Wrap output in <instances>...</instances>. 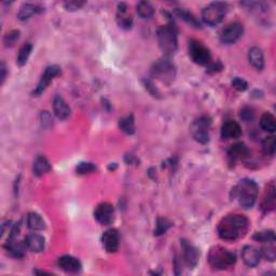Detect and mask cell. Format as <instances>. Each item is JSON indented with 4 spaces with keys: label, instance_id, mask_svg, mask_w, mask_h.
Here are the masks:
<instances>
[{
    "label": "cell",
    "instance_id": "1",
    "mask_svg": "<svg viewBox=\"0 0 276 276\" xmlns=\"http://www.w3.org/2000/svg\"><path fill=\"white\" fill-rule=\"evenodd\" d=\"M250 226V220L244 215H229L222 219L219 222L217 231L220 238L229 242H234L243 238Z\"/></svg>",
    "mask_w": 276,
    "mask_h": 276
},
{
    "label": "cell",
    "instance_id": "2",
    "mask_svg": "<svg viewBox=\"0 0 276 276\" xmlns=\"http://www.w3.org/2000/svg\"><path fill=\"white\" fill-rule=\"evenodd\" d=\"M233 198H236L240 207L250 210L256 203L258 196V184L252 179H242L238 186L232 189Z\"/></svg>",
    "mask_w": 276,
    "mask_h": 276
},
{
    "label": "cell",
    "instance_id": "3",
    "mask_svg": "<svg viewBox=\"0 0 276 276\" xmlns=\"http://www.w3.org/2000/svg\"><path fill=\"white\" fill-rule=\"evenodd\" d=\"M177 27L174 22H170L168 25L161 26L158 30L156 38L158 46L165 54V56H170L177 51L178 41H177Z\"/></svg>",
    "mask_w": 276,
    "mask_h": 276
},
{
    "label": "cell",
    "instance_id": "4",
    "mask_svg": "<svg viewBox=\"0 0 276 276\" xmlns=\"http://www.w3.org/2000/svg\"><path fill=\"white\" fill-rule=\"evenodd\" d=\"M208 262L214 268L226 270L236 264V254L222 246H214L208 254Z\"/></svg>",
    "mask_w": 276,
    "mask_h": 276
},
{
    "label": "cell",
    "instance_id": "5",
    "mask_svg": "<svg viewBox=\"0 0 276 276\" xmlns=\"http://www.w3.org/2000/svg\"><path fill=\"white\" fill-rule=\"evenodd\" d=\"M151 74L154 78L160 80L163 84H170L175 80L176 67L168 56H164L158 60L154 64L151 68Z\"/></svg>",
    "mask_w": 276,
    "mask_h": 276
},
{
    "label": "cell",
    "instance_id": "6",
    "mask_svg": "<svg viewBox=\"0 0 276 276\" xmlns=\"http://www.w3.org/2000/svg\"><path fill=\"white\" fill-rule=\"evenodd\" d=\"M228 11V4L224 2H212L202 11V18L204 23L210 26H216L222 22Z\"/></svg>",
    "mask_w": 276,
    "mask_h": 276
},
{
    "label": "cell",
    "instance_id": "7",
    "mask_svg": "<svg viewBox=\"0 0 276 276\" xmlns=\"http://www.w3.org/2000/svg\"><path fill=\"white\" fill-rule=\"evenodd\" d=\"M189 55L196 64L207 67L212 63L210 51L198 40H191L189 42Z\"/></svg>",
    "mask_w": 276,
    "mask_h": 276
},
{
    "label": "cell",
    "instance_id": "8",
    "mask_svg": "<svg viewBox=\"0 0 276 276\" xmlns=\"http://www.w3.org/2000/svg\"><path fill=\"white\" fill-rule=\"evenodd\" d=\"M212 121L208 116H200L198 120L192 123L190 128L191 134L194 140L200 144H207L210 142V128Z\"/></svg>",
    "mask_w": 276,
    "mask_h": 276
},
{
    "label": "cell",
    "instance_id": "9",
    "mask_svg": "<svg viewBox=\"0 0 276 276\" xmlns=\"http://www.w3.org/2000/svg\"><path fill=\"white\" fill-rule=\"evenodd\" d=\"M244 32V27L240 23L234 22L229 25H226L224 28L220 32L219 39L224 44H236V41L242 37Z\"/></svg>",
    "mask_w": 276,
    "mask_h": 276
},
{
    "label": "cell",
    "instance_id": "10",
    "mask_svg": "<svg viewBox=\"0 0 276 276\" xmlns=\"http://www.w3.org/2000/svg\"><path fill=\"white\" fill-rule=\"evenodd\" d=\"M58 74H60V67L58 65H52L46 68L44 72L41 76V78L38 82V84L36 86V88L34 90V96H39L42 94L46 88L49 86V84L53 81L54 78H56Z\"/></svg>",
    "mask_w": 276,
    "mask_h": 276
},
{
    "label": "cell",
    "instance_id": "11",
    "mask_svg": "<svg viewBox=\"0 0 276 276\" xmlns=\"http://www.w3.org/2000/svg\"><path fill=\"white\" fill-rule=\"evenodd\" d=\"M94 217L102 226H109L114 220V210L110 203H100L94 210Z\"/></svg>",
    "mask_w": 276,
    "mask_h": 276
},
{
    "label": "cell",
    "instance_id": "12",
    "mask_svg": "<svg viewBox=\"0 0 276 276\" xmlns=\"http://www.w3.org/2000/svg\"><path fill=\"white\" fill-rule=\"evenodd\" d=\"M180 244H182V250L184 254V264H187L189 268H193L198 262V257H200L198 250L194 245H192L189 240H182Z\"/></svg>",
    "mask_w": 276,
    "mask_h": 276
},
{
    "label": "cell",
    "instance_id": "13",
    "mask_svg": "<svg viewBox=\"0 0 276 276\" xmlns=\"http://www.w3.org/2000/svg\"><path fill=\"white\" fill-rule=\"evenodd\" d=\"M250 156V150L243 142L234 144L228 150V161L230 165H236L238 161L245 160Z\"/></svg>",
    "mask_w": 276,
    "mask_h": 276
},
{
    "label": "cell",
    "instance_id": "14",
    "mask_svg": "<svg viewBox=\"0 0 276 276\" xmlns=\"http://www.w3.org/2000/svg\"><path fill=\"white\" fill-rule=\"evenodd\" d=\"M102 245L105 247V250L109 254H114L119 250L120 245V236L118 230L116 229H109L102 234Z\"/></svg>",
    "mask_w": 276,
    "mask_h": 276
},
{
    "label": "cell",
    "instance_id": "15",
    "mask_svg": "<svg viewBox=\"0 0 276 276\" xmlns=\"http://www.w3.org/2000/svg\"><path fill=\"white\" fill-rule=\"evenodd\" d=\"M242 259H243L244 264L250 268L257 266L261 259L260 250H257L256 247L247 245L243 248V250H242Z\"/></svg>",
    "mask_w": 276,
    "mask_h": 276
},
{
    "label": "cell",
    "instance_id": "16",
    "mask_svg": "<svg viewBox=\"0 0 276 276\" xmlns=\"http://www.w3.org/2000/svg\"><path fill=\"white\" fill-rule=\"evenodd\" d=\"M4 247L6 252L14 258H23L27 248L25 240L20 242L16 238H8Z\"/></svg>",
    "mask_w": 276,
    "mask_h": 276
},
{
    "label": "cell",
    "instance_id": "17",
    "mask_svg": "<svg viewBox=\"0 0 276 276\" xmlns=\"http://www.w3.org/2000/svg\"><path fill=\"white\" fill-rule=\"evenodd\" d=\"M275 204H276V196H275V186L274 182H270V184H268V187L266 189L264 198H262L261 202V210L264 214H268L272 212L275 208Z\"/></svg>",
    "mask_w": 276,
    "mask_h": 276
},
{
    "label": "cell",
    "instance_id": "18",
    "mask_svg": "<svg viewBox=\"0 0 276 276\" xmlns=\"http://www.w3.org/2000/svg\"><path fill=\"white\" fill-rule=\"evenodd\" d=\"M128 4L121 2L118 4L116 11V23L123 30H130L133 25V18L128 11Z\"/></svg>",
    "mask_w": 276,
    "mask_h": 276
},
{
    "label": "cell",
    "instance_id": "19",
    "mask_svg": "<svg viewBox=\"0 0 276 276\" xmlns=\"http://www.w3.org/2000/svg\"><path fill=\"white\" fill-rule=\"evenodd\" d=\"M58 266L67 273H78L81 271V262L72 256H63L58 258Z\"/></svg>",
    "mask_w": 276,
    "mask_h": 276
},
{
    "label": "cell",
    "instance_id": "20",
    "mask_svg": "<svg viewBox=\"0 0 276 276\" xmlns=\"http://www.w3.org/2000/svg\"><path fill=\"white\" fill-rule=\"evenodd\" d=\"M220 134H222L224 140H236V138H238L240 136L242 128L236 121L229 120L224 123Z\"/></svg>",
    "mask_w": 276,
    "mask_h": 276
},
{
    "label": "cell",
    "instance_id": "21",
    "mask_svg": "<svg viewBox=\"0 0 276 276\" xmlns=\"http://www.w3.org/2000/svg\"><path fill=\"white\" fill-rule=\"evenodd\" d=\"M53 110L55 116H58L60 120H66L70 116V108L67 105V102L60 95L55 96L53 100Z\"/></svg>",
    "mask_w": 276,
    "mask_h": 276
},
{
    "label": "cell",
    "instance_id": "22",
    "mask_svg": "<svg viewBox=\"0 0 276 276\" xmlns=\"http://www.w3.org/2000/svg\"><path fill=\"white\" fill-rule=\"evenodd\" d=\"M25 243L27 248L34 252H41L44 250L46 240H44V238L39 236V234H36V233L28 234V236L25 238Z\"/></svg>",
    "mask_w": 276,
    "mask_h": 276
},
{
    "label": "cell",
    "instance_id": "23",
    "mask_svg": "<svg viewBox=\"0 0 276 276\" xmlns=\"http://www.w3.org/2000/svg\"><path fill=\"white\" fill-rule=\"evenodd\" d=\"M41 12H44L42 6L34 4H24L20 8V11L18 13V18L24 22V20H30L32 16L39 14Z\"/></svg>",
    "mask_w": 276,
    "mask_h": 276
},
{
    "label": "cell",
    "instance_id": "24",
    "mask_svg": "<svg viewBox=\"0 0 276 276\" xmlns=\"http://www.w3.org/2000/svg\"><path fill=\"white\" fill-rule=\"evenodd\" d=\"M248 60H250V63L254 69H257V70H262L264 69V58L260 48L252 46L250 52H248Z\"/></svg>",
    "mask_w": 276,
    "mask_h": 276
},
{
    "label": "cell",
    "instance_id": "25",
    "mask_svg": "<svg viewBox=\"0 0 276 276\" xmlns=\"http://www.w3.org/2000/svg\"><path fill=\"white\" fill-rule=\"evenodd\" d=\"M51 170V164L49 160L44 156H38L36 158V160L34 161L32 164V172L34 176L41 177L44 174H46L48 172H50Z\"/></svg>",
    "mask_w": 276,
    "mask_h": 276
},
{
    "label": "cell",
    "instance_id": "26",
    "mask_svg": "<svg viewBox=\"0 0 276 276\" xmlns=\"http://www.w3.org/2000/svg\"><path fill=\"white\" fill-rule=\"evenodd\" d=\"M27 226L32 231H41L46 228V222L39 214L30 212L27 215Z\"/></svg>",
    "mask_w": 276,
    "mask_h": 276
},
{
    "label": "cell",
    "instance_id": "27",
    "mask_svg": "<svg viewBox=\"0 0 276 276\" xmlns=\"http://www.w3.org/2000/svg\"><path fill=\"white\" fill-rule=\"evenodd\" d=\"M174 13H175L177 18L184 20L186 23H188L191 26L196 27V28H201V24H200V22L196 20V18L193 16L190 11L186 10V9H182V8H177V9H175Z\"/></svg>",
    "mask_w": 276,
    "mask_h": 276
},
{
    "label": "cell",
    "instance_id": "28",
    "mask_svg": "<svg viewBox=\"0 0 276 276\" xmlns=\"http://www.w3.org/2000/svg\"><path fill=\"white\" fill-rule=\"evenodd\" d=\"M137 14L144 20H150L154 16V6L148 2H140L136 4Z\"/></svg>",
    "mask_w": 276,
    "mask_h": 276
},
{
    "label": "cell",
    "instance_id": "29",
    "mask_svg": "<svg viewBox=\"0 0 276 276\" xmlns=\"http://www.w3.org/2000/svg\"><path fill=\"white\" fill-rule=\"evenodd\" d=\"M260 126L262 130H266V132L274 133L276 130V120L275 116L270 112H264L261 116L260 119Z\"/></svg>",
    "mask_w": 276,
    "mask_h": 276
},
{
    "label": "cell",
    "instance_id": "30",
    "mask_svg": "<svg viewBox=\"0 0 276 276\" xmlns=\"http://www.w3.org/2000/svg\"><path fill=\"white\" fill-rule=\"evenodd\" d=\"M32 51V44L30 42H26L20 46L18 55L16 58V64L20 67L24 66L27 63V60H28Z\"/></svg>",
    "mask_w": 276,
    "mask_h": 276
},
{
    "label": "cell",
    "instance_id": "31",
    "mask_svg": "<svg viewBox=\"0 0 276 276\" xmlns=\"http://www.w3.org/2000/svg\"><path fill=\"white\" fill-rule=\"evenodd\" d=\"M119 128L123 133L126 135H133L135 133V121L134 116L130 114L126 116V118L120 119L119 121Z\"/></svg>",
    "mask_w": 276,
    "mask_h": 276
},
{
    "label": "cell",
    "instance_id": "32",
    "mask_svg": "<svg viewBox=\"0 0 276 276\" xmlns=\"http://www.w3.org/2000/svg\"><path fill=\"white\" fill-rule=\"evenodd\" d=\"M275 242H268L266 245L261 248L260 254L261 257H264L266 260L273 262L276 258V250H275Z\"/></svg>",
    "mask_w": 276,
    "mask_h": 276
},
{
    "label": "cell",
    "instance_id": "33",
    "mask_svg": "<svg viewBox=\"0 0 276 276\" xmlns=\"http://www.w3.org/2000/svg\"><path fill=\"white\" fill-rule=\"evenodd\" d=\"M262 151L266 156H273L275 154V137L268 136L266 137L262 142Z\"/></svg>",
    "mask_w": 276,
    "mask_h": 276
},
{
    "label": "cell",
    "instance_id": "34",
    "mask_svg": "<svg viewBox=\"0 0 276 276\" xmlns=\"http://www.w3.org/2000/svg\"><path fill=\"white\" fill-rule=\"evenodd\" d=\"M252 238L256 242H260V243H268V242H275V234L271 230L260 231L254 233Z\"/></svg>",
    "mask_w": 276,
    "mask_h": 276
},
{
    "label": "cell",
    "instance_id": "35",
    "mask_svg": "<svg viewBox=\"0 0 276 276\" xmlns=\"http://www.w3.org/2000/svg\"><path fill=\"white\" fill-rule=\"evenodd\" d=\"M172 226V222L166 218H158L156 220V226L154 230V236H160L162 234L166 233V231Z\"/></svg>",
    "mask_w": 276,
    "mask_h": 276
},
{
    "label": "cell",
    "instance_id": "36",
    "mask_svg": "<svg viewBox=\"0 0 276 276\" xmlns=\"http://www.w3.org/2000/svg\"><path fill=\"white\" fill-rule=\"evenodd\" d=\"M96 170V166L93 163L90 162H81L77 165L76 168V172L78 175H86V174H92Z\"/></svg>",
    "mask_w": 276,
    "mask_h": 276
},
{
    "label": "cell",
    "instance_id": "37",
    "mask_svg": "<svg viewBox=\"0 0 276 276\" xmlns=\"http://www.w3.org/2000/svg\"><path fill=\"white\" fill-rule=\"evenodd\" d=\"M18 38H20V32L18 30H12V32H8L6 34L4 39V46L6 48L13 46L16 44V41L18 40Z\"/></svg>",
    "mask_w": 276,
    "mask_h": 276
},
{
    "label": "cell",
    "instance_id": "38",
    "mask_svg": "<svg viewBox=\"0 0 276 276\" xmlns=\"http://www.w3.org/2000/svg\"><path fill=\"white\" fill-rule=\"evenodd\" d=\"M232 86L238 92H244L248 88V84L244 79L236 77L232 80Z\"/></svg>",
    "mask_w": 276,
    "mask_h": 276
},
{
    "label": "cell",
    "instance_id": "39",
    "mask_svg": "<svg viewBox=\"0 0 276 276\" xmlns=\"http://www.w3.org/2000/svg\"><path fill=\"white\" fill-rule=\"evenodd\" d=\"M240 119L243 120L244 122H252L254 120V110L252 108L244 107L243 109L240 110Z\"/></svg>",
    "mask_w": 276,
    "mask_h": 276
},
{
    "label": "cell",
    "instance_id": "40",
    "mask_svg": "<svg viewBox=\"0 0 276 276\" xmlns=\"http://www.w3.org/2000/svg\"><path fill=\"white\" fill-rule=\"evenodd\" d=\"M84 4V2H68L64 4V6L67 11H76L81 9Z\"/></svg>",
    "mask_w": 276,
    "mask_h": 276
},
{
    "label": "cell",
    "instance_id": "41",
    "mask_svg": "<svg viewBox=\"0 0 276 276\" xmlns=\"http://www.w3.org/2000/svg\"><path fill=\"white\" fill-rule=\"evenodd\" d=\"M0 72H2V84L4 82L6 76V68L4 63H2V66H0Z\"/></svg>",
    "mask_w": 276,
    "mask_h": 276
}]
</instances>
